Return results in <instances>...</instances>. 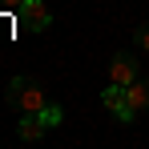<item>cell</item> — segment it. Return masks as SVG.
Instances as JSON below:
<instances>
[{
	"label": "cell",
	"mask_w": 149,
	"mask_h": 149,
	"mask_svg": "<svg viewBox=\"0 0 149 149\" xmlns=\"http://www.w3.org/2000/svg\"><path fill=\"white\" fill-rule=\"evenodd\" d=\"M4 101H8L12 109H20V113H40V109L49 105L45 89H40L36 81H28V77H12L8 89H4Z\"/></svg>",
	"instance_id": "1"
},
{
	"label": "cell",
	"mask_w": 149,
	"mask_h": 149,
	"mask_svg": "<svg viewBox=\"0 0 149 149\" xmlns=\"http://www.w3.org/2000/svg\"><path fill=\"white\" fill-rule=\"evenodd\" d=\"M16 12H20V24L32 28V32H45V28L52 24V12H49V4H45V0H24Z\"/></svg>",
	"instance_id": "2"
},
{
	"label": "cell",
	"mask_w": 149,
	"mask_h": 149,
	"mask_svg": "<svg viewBox=\"0 0 149 149\" xmlns=\"http://www.w3.org/2000/svg\"><path fill=\"white\" fill-rule=\"evenodd\" d=\"M137 77H141L137 73V61H133L129 52H117V56L109 61V81H113V85H133Z\"/></svg>",
	"instance_id": "3"
},
{
	"label": "cell",
	"mask_w": 149,
	"mask_h": 149,
	"mask_svg": "<svg viewBox=\"0 0 149 149\" xmlns=\"http://www.w3.org/2000/svg\"><path fill=\"white\" fill-rule=\"evenodd\" d=\"M125 101H129V109H149V81L145 77H137L133 85H125Z\"/></svg>",
	"instance_id": "4"
},
{
	"label": "cell",
	"mask_w": 149,
	"mask_h": 149,
	"mask_svg": "<svg viewBox=\"0 0 149 149\" xmlns=\"http://www.w3.org/2000/svg\"><path fill=\"white\" fill-rule=\"evenodd\" d=\"M45 129H49V125L40 121L36 113H24V121L16 125V137H20V141H40V137H45Z\"/></svg>",
	"instance_id": "5"
},
{
	"label": "cell",
	"mask_w": 149,
	"mask_h": 149,
	"mask_svg": "<svg viewBox=\"0 0 149 149\" xmlns=\"http://www.w3.org/2000/svg\"><path fill=\"white\" fill-rule=\"evenodd\" d=\"M101 105H105L109 113H117V109L125 105V85H113V81H109V89L101 93Z\"/></svg>",
	"instance_id": "6"
},
{
	"label": "cell",
	"mask_w": 149,
	"mask_h": 149,
	"mask_svg": "<svg viewBox=\"0 0 149 149\" xmlns=\"http://www.w3.org/2000/svg\"><path fill=\"white\" fill-rule=\"evenodd\" d=\"M36 117H40V121L49 125V129H56V125L65 121V109H61V105H52V101H49V105H45V109H40Z\"/></svg>",
	"instance_id": "7"
},
{
	"label": "cell",
	"mask_w": 149,
	"mask_h": 149,
	"mask_svg": "<svg viewBox=\"0 0 149 149\" xmlns=\"http://www.w3.org/2000/svg\"><path fill=\"white\" fill-rule=\"evenodd\" d=\"M133 40H137V49H141V52H149V24L137 28V36H133Z\"/></svg>",
	"instance_id": "8"
},
{
	"label": "cell",
	"mask_w": 149,
	"mask_h": 149,
	"mask_svg": "<svg viewBox=\"0 0 149 149\" xmlns=\"http://www.w3.org/2000/svg\"><path fill=\"white\" fill-rule=\"evenodd\" d=\"M24 0H0V8H20Z\"/></svg>",
	"instance_id": "9"
}]
</instances>
